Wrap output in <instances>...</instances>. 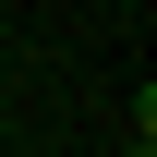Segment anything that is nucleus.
I'll list each match as a JSON object with an SVG mask.
<instances>
[{
  "label": "nucleus",
  "mask_w": 157,
  "mask_h": 157,
  "mask_svg": "<svg viewBox=\"0 0 157 157\" xmlns=\"http://www.w3.org/2000/svg\"><path fill=\"white\" fill-rule=\"evenodd\" d=\"M145 133H157V97H133V145H121V157H157Z\"/></svg>",
  "instance_id": "f257e3e1"
}]
</instances>
